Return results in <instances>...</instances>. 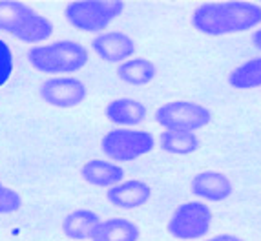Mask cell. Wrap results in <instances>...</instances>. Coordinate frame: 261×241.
<instances>
[{"label":"cell","mask_w":261,"mask_h":241,"mask_svg":"<svg viewBox=\"0 0 261 241\" xmlns=\"http://www.w3.org/2000/svg\"><path fill=\"white\" fill-rule=\"evenodd\" d=\"M146 106L143 102L135 101V99H115L106 106V117L115 124H122V126H137L143 121H146Z\"/></svg>","instance_id":"7c38bea8"},{"label":"cell","mask_w":261,"mask_h":241,"mask_svg":"<svg viewBox=\"0 0 261 241\" xmlns=\"http://www.w3.org/2000/svg\"><path fill=\"white\" fill-rule=\"evenodd\" d=\"M190 186L192 194L205 199V201H223L234 190L232 181L225 174L214 170H205L194 175Z\"/></svg>","instance_id":"30bf717a"},{"label":"cell","mask_w":261,"mask_h":241,"mask_svg":"<svg viewBox=\"0 0 261 241\" xmlns=\"http://www.w3.org/2000/svg\"><path fill=\"white\" fill-rule=\"evenodd\" d=\"M153 146L155 139L150 131L128 130V128L108 131L100 141L102 152L113 161H134L141 155L150 153Z\"/></svg>","instance_id":"5b68a950"},{"label":"cell","mask_w":261,"mask_h":241,"mask_svg":"<svg viewBox=\"0 0 261 241\" xmlns=\"http://www.w3.org/2000/svg\"><path fill=\"white\" fill-rule=\"evenodd\" d=\"M40 97L51 106L73 108L86 99V86L75 77H53L40 86Z\"/></svg>","instance_id":"ba28073f"},{"label":"cell","mask_w":261,"mask_h":241,"mask_svg":"<svg viewBox=\"0 0 261 241\" xmlns=\"http://www.w3.org/2000/svg\"><path fill=\"white\" fill-rule=\"evenodd\" d=\"M11 71H13V55L8 44L0 40V86L9 79Z\"/></svg>","instance_id":"ffe728a7"},{"label":"cell","mask_w":261,"mask_h":241,"mask_svg":"<svg viewBox=\"0 0 261 241\" xmlns=\"http://www.w3.org/2000/svg\"><path fill=\"white\" fill-rule=\"evenodd\" d=\"M83 177L93 186H115L122 181L124 177V170L117 165L108 161H102V159H93V161H88L86 165L81 170Z\"/></svg>","instance_id":"5bb4252c"},{"label":"cell","mask_w":261,"mask_h":241,"mask_svg":"<svg viewBox=\"0 0 261 241\" xmlns=\"http://www.w3.org/2000/svg\"><path fill=\"white\" fill-rule=\"evenodd\" d=\"M100 219L95 212L81 208L68 214L62 221V232L70 239H92L95 228L99 227Z\"/></svg>","instance_id":"9a60e30c"},{"label":"cell","mask_w":261,"mask_h":241,"mask_svg":"<svg viewBox=\"0 0 261 241\" xmlns=\"http://www.w3.org/2000/svg\"><path fill=\"white\" fill-rule=\"evenodd\" d=\"M205 241H243L240 236H234V234H218V236L208 237Z\"/></svg>","instance_id":"44dd1931"},{"label":"cell","mask_w":261,"mask_h":241,"mask_svg":"<svg viewBox=\"0 0 261 241\" xmlns=\"http://www.w3.org/2000/svg\"><path fill=\"white\" fill-rule=\"evenodd\" d=\"M31 66L44 73H71L88 62V51L75 40H61L48 46H35L28 51Z\"/></svg>","instance_id":"3957f363"},{"label":"cell","mask_w":261,"mask_h":241,"mask_svg":"<svg viewBox=\"0 0 261 241\" xmlns=\"http://www.w3.org/2000/svg\"><path fill=\"white\" fill-rule=\"evenodd\" d=\"M22 206V197L18 192L8 189L0 183V214H11Z\"/></svg>","instance_id":"d6986e66"},{"label":"cell","mask_w":261,"mask_h":241,"mask_svg":"<svg viewBox=\"0 0 261 241\" xmlns=\"http://www.w3.org/2000/svg\"><path fill=\"white\" fill-rule=\"evenodd\" d=\"M252 42L257 49H261V28H257V30L252 33Z\"/></svg>","instance_id":"7402d4cb"},{"label":"cell","mask_w":261,"mask_h":241,"mask_svg":"<svg viewBox=\"0 0 261 241\" xmlns=\"http://www.w3.org/2000/svg\"><path fill=\"white\" fill-rule=\"evenodd\" d=\"M212 119L210 110L192 101H172L155 110V123L166 130L194 131L206 126Z\"/></svg>","instance_id":"8992f818"},{"label":"cell","mask_w":261,"mask_h":241,"mask_svg":"<svg viewBox=\"0 0 261 241\" xmlns=\"http://www.w3.org/2000/svg\"><path fill=\"white\" fill-rule=\"evenodd\" d=\"M155 66L152 61L144 57L130 59L126 62H121L117 68V75L122 83L132 84V86H144L155 79Z\"/></svg>","instance_id":"2e32d148"},{"label":"cell","mask_w":261,"mask_h":241,"mask_svg":"<svg viewBox=\"0 0 261 241\" xmlns=\"http://www.w3.org/2000/svg\"><path fill=\"white\" fill-rule=\"evenodd\" d=\"M150 196H152V189L143 181H126V183H119L106 192L108 201L117 208H124V210H132L137 206H143L144 203H148Z\"/></svg>","instance_id":"8fae6325"},{"label":"cell","mask_w":261,"mask_h":241,"mask_svg":"<svg viewBox=\"0 0 261 241\" xmlns=\"http://www.w3.org/2000/svg\"><path fill=\"white\" fill-rule=\"evenodd\" d=\"M92 48L106 62H126L135 53V42L122 31H105L92 40Z\"/></svg>","instance_id":"9c48e42d"},{"label":"cell","mask_w":261,"mask_h":241,"mask_svg":"<svg viewBox=\"0 0 261 241\" xmlns=\"http://www.w3.org/2000/svg\"><path fill=\"white\" fill-rule=\"evenodd\" d=\"M0 30L24 42H42L51 37L53 24L24 2L0 0Z\"/></svg>","instance_id":"7a4b0ae2"},{"label":"cell","mask_w":261,"mask_h":241,"mask_svg":"<svg viewBox=\"0 0 261 241\" xmlns=\"http://www.w3.org/2000/svg\"><path fill=\"white\" fill-rule=\"evenodd\" d=\"M139 228L126 218H110L100 221L92 236V241H137Z\"/></svg>","instance_id":"4fadbf2b"},{"label":"cell","mask_w":261,"mask_h":241,"mask_svg":"<svg viewBox=\"0 0 261 241\" xmlns=\"http://www.w3.org/2000/svg\"><path fill=\"white\" fill-rule=\"evenodd\" d=\"M159 145L165 152L175 153V155H188L199 148V139L192 131L165 130L159 137Z\"/></svg>","instance_id":"e0dca14e"},{"label":"cell","mask_w":261,"mask_h":241,"mask_svg":"<svg viewBox=\"0 0 261 241\" xmlns=\"http://www.w3.org/2000/svg\"><path fill=\"white\" fill-rule=\"evenodd\" d=\"M210 225H212L210 206L199 201H188L175 208L166 228L170 236L177 239H199L208 234Z\"/></svg>","instance_id":"52a82bcc"},{"label":"cell","mask_w":261,"mask_h":241,"mask_svg":"<svg viewBox=\"0 0 261 241\" xmlns=\"http://www.w3.org/2000/svg\"><path fill=\"white\" fill-rule=\"evenodd\" d=\"M257 24H261V6L252 2H206L192 13V26L208 37L241 33Z\"/></svg>","instance_id":"6da1fadb"},{"label":"cell","mask_w":261,"mask_h":241,"mask_svg":"<svg viewBox=\"0 0 261 241\" xmlns=\"http://www.w3.org/2000/svg\"><path fill=\"white\" fill-rule=\"evenodd\" d=\"M124 9V2L121 0H83L71 2L64 9L66 20L77 30L88 33L105 31L112 24V20L119 17Z\"/></svg>","instance_id":"277c9868"},{"label":"cell","mask_w":261,"mask_h":241,"mask_svg":"<svg viewBox=\"0 0 261 241\" xmlns=\"http://www.w3.org/2000/svg\"><path fill=\"white\" fill-rule=\"evenodd\" d=\"M228 84L236 90H252L261 86V57H254L250 61L238 66L228 75Z\"/></svg>","instance_id":"ac0fdd59"}]
</instances>
